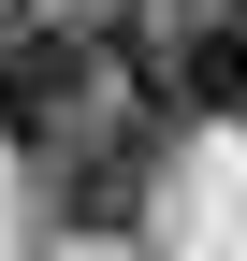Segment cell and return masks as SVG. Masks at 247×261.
<instances>
[{"instance_id":"obj_1","label":"cell","mask_w":247,"mask_h":261,"mask_svg":"<svg viewBox=\"0 0 247 261\" xmlns=\"http://www.w3.org/2000/svg\"><path fill=\"white\" fill-rule=\"evenodd\" d=\"M87 87H102L87 15H73V0H15V15H0V130L44 160L58 130H87Z\"/></svg>"},{"instance_id":"obj_2","label":"cell","mask_w":247,"mask_h":261,"mask_svg":"<svg viewBox=\"0 0 247 261\" xmlns=\"http://www.w3.org/2000/svg\"><path fill=\"white\" fill-rule=\"evenodd\" d=\"M160 145H175L160 116H116V130H58V145H44V203L73 218V232H131V218H145V189H160Z\"/></svg>"},{"instance_id":"obj_3","label":"cell","mask_w":247,"mask_h":261,"mask_svg":"<svg viewBox=\"0 0 247 261\" xmlns=\"http://www.w3.org/2000/svg\"><path fill=\"white\" fill-rule=\"evenodd\" d=\"M175 102L189 116H247V0H189L175 15Z\"/></svg>"}]
</instances>
